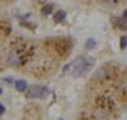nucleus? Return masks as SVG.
Returning <instances> with one entry per match:
<instances>
[{"instance_id":"nucleus-2","label":"nucleus","mask_w":127,"mask_h":120,"mask_svg":"<svg viewBox=\"0 0 127 120\" xmlns=\"http://www.w3.org/2000/svg\"><path fill=\"white\" fill-rule=\"evenodd\" d=\"M48 86H44V85H32L29 90H27V98H31V100H36V98H46L48 96Z\"/></svg>"},{"instance_id":"nucleus-12","label":"nucleus","mask_w":127,"mask_h":120,"mask_svg":"<svg viewBox=\"0 0 127 120\" xmlns=\"http://www.w3.org/2000/svg\"><path fill=\"white\" fill-rule=\"evenodd\" d=\"M0 95H2V88H0Z\"/></svg>"},{"instance_id":"nucleus-13","label":"nucleus","mask_w":127,"mask_h":120,"mask_svg":"<svg viewBox=\"0 0 127 120\" xmlns=\"http://www.w3.org/2000/svg\"><path fill=\"white\" fill-rule=\"evenodd\" d=\"M58 120H63V119H58Z\"/></svg>"},{"instance_id":"nucleus-9","label":"nucleus","mask_w":127,"mask_h":120,"mask_svg":"<svg viewBox=\"0 0 127 120\" xmlns=\"http://www.w3.org/2000/svg\"><path fill=\"white\" fill-rule=\"evenodd\" d=\"M3 81H5V83H9V85H12V83H15V81H14V78H10V76H7V78H3Z\"/></svg>"},{"instance_id":"nucleus-6","label":"nucleus","mask_w":127,"mask_h":120,"mask_svg":"<svg viewBox=\"0 0 127 120\" xmlns=\"http://www.w3.org/2000/svg\"><path fill=\"white\" fill-rule=\"evenodd\" d=\"M95 46H97V41L93 39V37H88V41L85 42V49H87V51H90V49H93Z\"/></svg>"},{"instance_id":"nucleus-10","label":"nucleus","mask_w":127,"mask_h":120,"mask_svg":"<svg viewBox=\"0 0 127 120\" xmlns=\"http://www.w3.org/2000/svg\"><path fill=\"white\" fill-rule=\"evenodd\" d=\"M3 112H5V107H3V105L0 103V115H3Z\"/></svg>"},{"instance_id":"nucleus-4","label":"nucleus","mask_w":127,"mask_h":120,"mask_svg":"<svg viewBox=\"0 0 127 120\" xmlns=\"http://www.w3.org/2000/svg\"><path fill=\"white\" fill-rule=\"evenodd\" d=\"M14 85H15V90H17V91H26V90H29V88H27V83H26L24 80H17Z\"/></svg>"},{"instance_id":"nucleus-8","label":"nucleus","mask_w":127,"mask_h":120,"mask_svg":"<svg viewBox=\"0 0 127 120\" xmlns=\"http://www.w3.org/2000/svg\"><path fill=\"white\" fill-rule=\"evenodd\" d=\"M127 48V36H122L120 37V49H126Z\"/></svg>"},{"instance_id":"nucleus-3","label":"nucleus","mask_w":127,"mask_h":120,"mask_svg":"<svg viewBox=\"0 0 127 120\" xmlns=\"http://www.w3.org/2000/svg\"><path fill=\"white\" fill-rule=\"evenodd\" d=\"M7 63H9L10 66H17L19 64V54L15 51H10L9 56H7Z\"/></svg>"},{"instance_id":"nucleus-11","label":"nucleus","mask_w":127,"mask_h":120,"mask_svg":"<svg viewBox=\"0 0 127 120\" xmlns=\"http://www.w3.org/2000/svg\"><path fill=\"white\" fill-rule=\"evenodd\" d=\"M122 19H124V22L127 24V9H126V12H124V15H122Z\"/></svg>"},{"instance_id":"nucleus-1","label":"nucleus","mask_w":127,"mask_h":120,"mask_svg":"<svg viewBox=\"0 0 127 120\" xmlns=\"http://www.w3.org/2000/svg\"><path fill=\"white\" fill-rule=\"evenodd\" d=\"M92 64H93V61H88V59H85L83 56H80L78 59H75V63H71V68H73L71 74H73L75 78L83 76V74L90 70V66H92Z\"/></svg>"},{"instance_id":"nucleus-7","label":"nucleus","mask_w":127,"mask_h":120,"mask_svg":"<svg viewBox=\"0 0 127 120\" xmlns=\"http://www.w3.org/2000/svg\"><path fill=\"white\" fill-rule=\"evenodd\" d=\"M53 14V5H44L42 7V15H49Z\"/></svg>"},{"instance_id":"nucleus-5","label":"nucleus","mask_w":127,"mask_h":120,"mask_svg":"<svg viewBox=\"0 0 127 120\" xmlns=\"http://www.w3.org/2000/svg\"><path fill=\"white\" fill-rule=\"evenodd\" d=\"M64 19H66V12L59 10V12H56V14H54V22H56V24H59V22H63Z\"/></svg>"}]
</instances>
